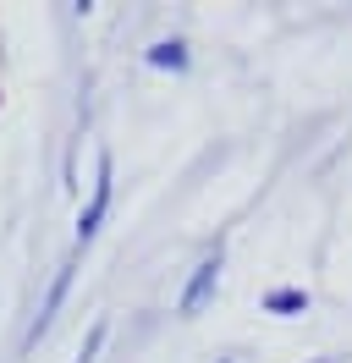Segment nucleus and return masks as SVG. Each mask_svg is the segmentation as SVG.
<instances>
[{"label":"nucleus","instance_id":"nucleus-1","mask_svg":"<svg viewBox=\"0 0 352 363\" xmlns=\"http://www.w3.org/2000/svg\"><path fill=\"white\" fill-rule=\"evenodd\" d=\"M110 204H116V160L99 155V171H94V193H88L83 215H77V248H88V242L99 237V226H105Z\"/></svg>","mask_w":352,"mask_h":363},{"label":"nucleus","instance_id":"nucleus-2","mask_svg":"<svg viewBox=\"0 0 352 363\" xmlns=\"http://www.w3.org/2000/svg\"><path fill=\"white\" fill-rule=\"evenodd\" d=\"M215 292H220V248L204 253V259L193 264L187 286H182V297H176V314H182V319L204 314V303H215Z\"/></svg>","mask_w":352,"mask_h":363},{"label":"nucleus","instance_id":"nucleus-3","mask_svg":"<svg viewBox=\"0 0 352 363\" xmlns=\"http://www.w3.org/2000/svg\"><path fill=\"white\" fill-rule=\"evenodd\" d=\"M72 275H77V259H66L61 270H55V281H50V292H44V303H39V314H33V325H28V336H22V347H33V341L55 325V314H61V303L72 297Z\"/></svg>","mask_w":352,"mask_h":363},{"label":"nucleus","instance_id":"nucleus-4","mask_svg":"<svg viewBox=\"0 0 352 363\" xmlns=\"http://www.w3.org/2000/svg\"><path fill=\"white\" fill-rule=\"evenodd\" d=\"M143 67H154V72H171V77H182V72L193 67V45H187L182 33H171V39H154V45L143 50Z\"/></svg>","mask_w":352,"mask_h":363},{"label":"nucleus","instance_id":"nucleus-5","mask_svg":"<svg viewBox=\"0 0 352 363\" xmlns=\"http://www.w3.org/2000/svg\"><path fill=\"white\" fill-rule=\"evenodd\" d=\"M308 286H270V292L259 297V308L264 314H275V319H297V314H308Z\"/></svg>","mask_w":352,"mask_h":363},{"label":"nucleus","instance_id":"nucleus-6","mask_svg":"<svg viewBox=\"0 0 352 363\" xmlns=\"http://www.w3.org/2000/svg\"><path fill=\"white\" fill-rule=\"evenodd\" d=\"M105 341H110V319H94V325H88V336H83V347H77V358H72V363H94L99 352H105Z\"/></svg>","mask_w":352,"mask_h":363},{"label":"nucleus","instance_id":"nucleus-7","mask_svg":"<svg viewBox=\"0 0 352 363\" xmlns=\"http://www.w3.org/2000/svg\"><path fill=\"white\" fill-rule=\"evenodd\" d=\"M308 363H341V358H308Z\"/></svg>","mask_w":352,"mask_h":363},{"label":"nucleus","instance_id":"nucleus-8","mask_svg":"<svg viewBox=\"0 0 352 363\" xmlns=\"http://www.w3.org/2000/svg\"><path fill=\"white\" fill-rule=\"evenodd\" d=\"M220 363H231V358H220Z\"/></svg>","mask_w":352,"mask_h":363}]
</instances>
